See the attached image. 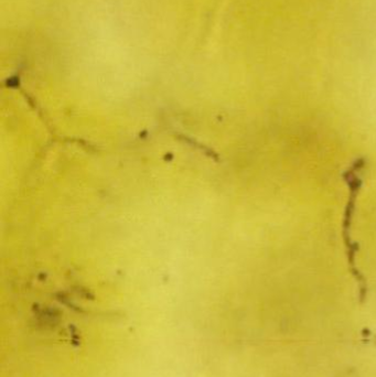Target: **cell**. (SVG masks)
<instances>
[{"label":"cell","mask_w":376,"mask_h":377,"mask_svg":"<svg viewBox=\"0 0 376 377\" xmlns=\"http://www.w3.org/2000/svg\"><path fill=\"white\" fill-rule=\"evenodd\" d=\"M363 165L362 160H358L354 163V165L347 171L345 173V180L349 183L350 188V199H349V203H347V208H346V212H345V220H344V238H345V244L347 247V257H349V264L352 266V271L355 270V254L357 252V244L356 243H351L350 238H349V227L351 225V220H352V214L353 211H354V205H355V199H356V194L358 192V188L361 186V180L358 179V176L356 175V171L360 169Z\"/></svg>","instance_id":"cell-1"}]
</instances>
